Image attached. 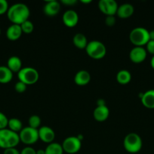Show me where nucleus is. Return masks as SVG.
Returning <instances> with one entry per match:
<instances>
[{
	"label": "nucleus",
	"mask_w": 154,
	"mask_h": 154,
	"mask_svg": "<svg viewBox=\"0 0 154 154\" xmlns=\"http://www.w3.org/2000/svg\"><path fill=\"white\" fill-rule=\"evenodd\" d=\"M116 20L115 16H107L105 18V24L107 26H113L116 24Z\"/></svg>",
	"instance_id": "c756f323"
},
{
	"label": "nucleus",
	"mask_w": 154,
	"mask_h": 154,
	"mask_svg": "<svg viewBox=\"0 0 154 154\" xmlns=\"http://www.w3.org/2000/svg\"><path fill=\"white\" fill-rule=\"evenodd\" d=\"M27 85H26L25 84H24L21 81H18L14 85V90L17 93H23L27 90Z\"/></svg>",
	"instance_id": "cd10ccee"
},
{
	"label": "nucleus",
	"mask_w": 154,
	"mask_h": 154,
	"mask_svg": "<svg viewBox=\"0 0 154 154\" xmlns=\"http://www.w3.org/2000/svg\"><path fill=\"white\" fill-rule=\"evenodd\" d=\"M147 52L143 47H134L129 53V59L134 63H141L146 60Z\"/></svg>",
	"instance_id": "9d476101"
},
{
	"label": "nucleus",
	"mask_w": 154,
	"mask_h": 154,
	"mask_svg": "<svg viewBox=\"0 0 154 154\" xmlns=\"http://www.w3.org/2000/svg\"><path fill=\"white\" fill-rule=\"evenodd\" d=\"M143 142L140 135L135 132L128 133L123 140V147L128 153H137L141 150Z\"/></svg>",
	"instance_id": "7ed1b4c3"
},
{
	"label": "nucleus",
	"mask_w": 154,
	"mask_h": 154,
	"mask_svg": "<svg viewBox=\"0 0 154 154\" xmlns=\"http://www.w3.org/2000/svg\"><path fill=\"white\" fill-rule=\"evenodd\" d=\"M110 116V110L107 105L97 106L94 110L93 117L98 122H104L108 119Z\"/></svg>",
	"instance_id": "2eb2a0df"
},
{
	"label": "nucleus",
	"mask_w": 154,
	"mask_h": 154,
	"mask_svg": "<svg viewBox=\"0 0 154 154\" xmlns=\"http://www.w3.org/2000/svg\"><path fill=\"white\" fill-rule=\"evenodd\" d=\"M18 134L21 141L26 145H31L35 144L39 139L38 129H33L30 126L24 127Z\"/></svg>",
	"instance_id": "0eeeda50"
},
{
	"label": "nucleus",
	"mask_w": 154,
	"mask_h": 154,
	"mask_svg": "<svg viewBox=\"0 0 154 154\" xmlns=\"http://www.w3.org/2000/svg\"><path fill=\"white\" fill-rule=\"evenodd\" d=\"M38 132H39V139L43 142L47 144L54 142L55 138V132L51 127L47 126H40V128L38 129Z\"/></svg>",
	"instance_id": "f8f14e48"
},
{
	"label": "nucleus",
	"mask_w": 154,
	"mask_h": 154,
	"mask_svg": "<svg viewBox=\"0 0 154 154\" xmlns=\"http://www.w3.org/2000/svg\"><path fill=\"white\" fill-rule=\"evenodd\" d=\"M0 35H1V29H0Z\"/></svg>",
	"instance_id": "ea45409f"
},
{
	"label": "nucleus",
	"mask_w": 154,
	"mask_h": 154,
	"mask_svg": "<svg viewBox=\"0 0 154 154\" xmlns=\"http://www.w3.org/2000/svg\"><path fill=\"white\" fill-rule=\"evenodd\" d=\"M116 81L119 84L126 85L131 81V73L125 69L119 71L117 75H116Z\"/></svg>",
	"instance_id": "4be33fe9"
},
{
	"label": "nucleus",
	"mask_w": 154,
	"mask_h": 154,
	"mask_svg": "<svg viewBox=\"0 0 154 154\" xmlns=\"http://www.w3.org/2000/svg\"><path fill=\"white\" fill-rule=\"evenodd\" d=\"M21 142L19 134L12 132L10 129H4L0 130V147L2 149L16 147Z\"/></svg>",
	"instance_id": "f03ea898"
},
{
	"label": "nucleus",
	"mask_w": 154,
	"mask_h": 154,
	"mask_svg": "<svg viewBox=\"0 0 154 154\" xmlns=\"http://www.w3.org/2000/svg\"><path fill=\"white\" fill-rule=\"evenodd\" d=\"M36 154H45V151L43 149H39L36 150Z\"/></svg>",
	"instance_id": "e433bc0d"
},
{
	"label": "nucleus",
	"mask_w": 154,
	"mask_h": 154,
	"mask_svg": "<svg viewBox=\"0 0 154 154\" xmlns=\"http://www.w3.org/2000/svg\"><path fill=\"white\" fill-rule=\"evenodd\" d=\"M8 123V119L6 117L5 114L0 111V130L1 129H7Z\"/></svg>",
	"instance_id": "bb28decb"
},
{
	"label": "nucleus",
	"mask_w": 154,
	"mask_h": 154,
	"mask_svg": "<svg viewBox=\"0 0 154 154\" xmlns=\"http://www.w3.org/2000/svg\"><path fill=\"white\" fill-rule=\"evenodd\" d=\"M13 78V72L5 66H0V84H8Z\"/></svg>",
	"instance_id": "412c9836"
},
{
	"label": "nucleus",
	"mask_w": 154,
	"mask_h": 154,
	"mask_svg": "<svg viewBox=\"0 0 154 154\" xmlns=\"http://www.w3.org/2000/svg\"><path fill=\"white\" fill-rule=\"evenodd\" d=\"M85 52L91 58L94 60H101L107 54V48L104 43L100 41L94 40L88 43Z\"/></svg>",
	"instance_id": "39448f33"
},
{
	"label": "nucleus",
	"mask_w": 154,
	"mask_h": 154,
	"mask_svg": "<svg viewBox=\"0 0 154 154\" xmlns=\"http://www.w3.org/2000/svg\"><path fill=\"white\" fill-rule=\"evenodd\" d=\"M18 78L20 81L26 85H33L36 84L39 78L38 71L33 67H23L18 73Z\"/></svg>",
	"instance_id": "423d86ee"
},
{
	"label": "nucleus",
	"mask_w": 154,
	"mask_h": 154,
	"mask_svg": "<svg viewBox=\"0 0 154 154\" xmlns=\"http://www.w3.org/2000/svg\"><path fill=\"white\" fill-rule=\"evenodd\" d=\"M81 2L82 4H89V3L91 2V0H87V1H84V0H81Z\"/></svg>",
	"instance_id": "58836bf2"
},
{
	"label": "nucleus",
	"mask_w": 154,
	"mask_h": 154,
	"mask_svg": "<svg viewBox=\"0 0 154 154\" xmlns=\"http://www.w3.org/2000/svg\"><path fill=\"white\" fill-rule=\"evenodd\" d=\"M129 40L135 47H143L149 41V31L143 27H136L129 34Z\"/></svg>",
	"instance_id": "20e7f679"
},
{
	"label": "nucleus",
	"mask_w": 154,
	"mask_h": 154,
	"mask_svg": "<svg viewBox=\"0 0 154 154\" xmlns=\"http://www.w3.org/2000/svg\"><path fill=\"white\" fill-rule=\"evenodd\" d=\"M146 52L149 54H152V56L154 55V41L149 40L148 43L146 45Z\"/></svg>",
	"instance_id": "7c9ffc66"
},
{
	"label": "nucleus",
	"mask_w": 154,
	"mask_h": 154,
	"mask_svg": "<svg viewBox=\"0 0 154 154\" xmlns=\"http://www.w3.org/2000/svg\"><path fill=\"white\" fill-rule=\"evenodd\" d=\"M106 105L105 101L104 99H100L99 100H98V102H97V106H104Z\"/></svg>",
	"instance_id": "f704fd0d"
},
{
	"label": "nucleus",
	"mask_w": 154,
	"mask_h": 154,
	"mask_svg": "<svg viewBox=\"0 0 154 154\" xmlns=\"http://www.w3.org/2000/svg\"><path fill=\"white\" fill-rule=\"evenodd\" d=\"M9 8L8 3L6 0H0V15L7 14Z\"/></svg>",
	"instance_id": "c85d7f7f"
},
{
	"label": "nucleus",
	"mask_w": 154,
	"mask_h": 154,
	"mask_svg": "<svg viewBox=\"0 0 154 154\" xmlns=\"http://www.w3.org/2000/svg\"><path fill=\"white\" fill-rule=\"evenodd\" d=\"M63 24L69 28L75 27L79 23V15L75 11L69 9L66 11L62 16Z\"/></svg>",
	"instance_id": "9b49d317"
},
{
	"label": "nucleus",
	"mask_w": 154,
	"mask_h": 154,
	"mask_svg": "<svg viewBox=\"0 0 154 154\" xmlns=\"http://www.w3.org/2000/svg\"><path fill=\"white\" fill-rule=\"evenodd\" d=\"M3 154H21V152L16 147H11V148L5 149Z\"/></svg>",
	"instance_id": "473e14b6"
},
{
	"label": "nucleus",
	"mask_w": 154,
	"mask_h": 154,
	"mask_svg": "<svg viewBox=\"0 0 154 154\" xmlns=\"http://www.w3.org/2000/svg\"><path fill=\"white\" fill-rule=\"evenodd\" d=\"M72 42H73V45H75V48L80 50H85L88 43L86 36L82 33H76L73 36Z\"/></svg>",
	"instance_id": "aec40b11"
},
{
	"label": "nucleus",
	"mask_w": 154,
	"mask_h": 154,
	"mask_svg": "<svg viewBox=\"0 0 154 154\" xmlns=\"http://www.w3.org/2000/svg\"><path fill=\"white\" fill-rule=\"evenodd\" d=\"M21 154H36V150L32 147L27 146L21 150Z\"/></svg>",
	"instance_id": "2f4dec72"
},
{
	"label": "nucleus",
	"mask_w": 154,
	"mask_h": 154,
	"mask_svg": "<svg viewBox=\"0 0 154 154\" xmlns=\"http://www.w3.org/2000/svg\"><path fill=\"white\" fill-rule=\"evenodd\" d=\"M142 105L149 109H154V90H149L143 93L141 98Z\"/></svg>",
	"instance_id": "a211bd4d"
},
{
	"label": "nucleus",
	"mask_w": 154,
	"mask_h": 154,
	"mask_svg": "<svg viewBox=\"0 0 154 154\" xmlns=\"http://www.w3.org/2000/svg\"><path fill=\"white\" fill-rule=\"evenodd\" d=\"M61 145L63 152L68 154H75L81 149L82 141L77 136H69L63 140Z\"/></svg>",
	"instance_id": "6e6552de"
},
{
	"label": "nucleus",
	"mask_w": 154,
	"mask_h": 154,
	"mask_svg": "<svg viewBox=\"0 0 154 154\" xmlns=\"http://www.w3.org/2000/svg\"><path fill=\"white\" fill-rule=\"evenodd\" d=\"M22 29L20 25L11 24L6 30V37L10 41H17L22 35Z\"/></svg>",
	"instance_id": "dca6fc26"
},
{
	"label": "nucleus",
	"mask_w": 154,
	"mask_h": 154,
	"mask_svg": "<svg viewBox=\"0 0 154 154\" xmlns=\"http://www.w3.org/2000/svg\"><path fill=\"white\" fill-rule=\"evenodd\" d=\"M23 123L18 118H11L8 119V129H10L12 132L18 133L21 132L23 129Z\"/></svg>",
	"instance_id": "b1692460"
},
{
	"label": "nucleus",
	"mask_w": 154,
	"mask_h": 154,
	"mask_svg": "<svg viewBox=\"0 0 154 154\" xmlns=\"http://www.w3.org/2000/svg\"><path fill=\"white\" fill-rule=\"evenodd\" d=\"M134 6L129 3H124L118 7L116 15L121 19H127L134 14Z\"/></svg>",
	"instance_id": "4468645a"
},
{
	"label": "nucleus",
	"mask_w": 154,
	"mask_h": 154,
	"mask_svg": "<svg viewBox=\"0 0 154 154\" xmlns=\"http://www.w3.org/2000/svg\"><path fill=\"white\" fill-rule=\"evenodd\" d=\"M149 40L154 41V29L149 31Z\"/></svg>",
	"instance_id": "c9c22d12"
},
{
	"label": "nucleus",
	"mask_w": 154,
	"mask_h": 154,
	"mask_svg": "<svg viewBox=\"0 0 154 154\" xmlns=\"http://www.w3.org/2000/svg\"><path fill=\"white\" fill-rule=\"evenodd\" d=\"M119 5L115 0H100L98 8L106 16H115Z\"/></svg>",
	"instance_id": "1a4fd4ad"
},
{
	"label": "nucleus",
	"mask_w": 154,
	"mask_h": 154,
	"mask_svg": "<svg viewBox=\"0 0 154 154\" xmlns=\"http://www.w3.org/2000/svg\"><path fill=\"white\" fill-rule=\"evenodd\" d=\"M45 154H63V150L62 145L59 143L52 142L47 145L45 149Z\"/></svg>",
	"instance_id": "5701e85b"
},
{
	"label": "nucleus",
	"mask_w": 154,
	"mask_h": 154,
	"mask_svg": "<svg viewBox=\"0 0 154 154\" xmlns=\"http://www.w3.org/2000/svg\"><path fill=\"white\" fill-rule=\"evenodd\" d=\"M41 120H41L39 116L32 115L31 117L29 118V120H28L29 126H30V127L33 128V129H39L41 126V122H42Z\"/></svg>",
	"instance_id": "393cba45"
},
{
	"label": "nucleus",
	"mask_w": 154,
	"mask_h": 154,
	"mask_svg": "<svg viewBox=\"0 0 154 154\" xmlns=\"http://www.w3.org/2000/svg\"><path fill=\"white\" fill-rule=\"evenodd\" d=\"M20 26H21L23 33H25V34H30L31 32H33V29H34V25L30 20H26Z\"/></svg>",
	"instance_id": "a878e982"
},
{
	"label": "nucleus",
	"mask_w": 154,
	"mask_h": 154,
	"mask_svg": "<svg viewBox=\"0 0 154 154\" xmlns=\"http://www.w3.org/2000/svg\"><path fill=\"white\" fill-rule=\"evenodd\" d=\"M91 81V75L88 71L80 70L74 77V82L78 86H85L89 84Z\"/></svg>",
	"instance_id": "f3484780"
},
{
	"label": "nucleus",
	"mask_w": 154,
	"mask_h": 154,
	"mask_svg": "<svg viewBox=\"0 0 154 154\" xmlns=\"http://www.w3.org/2000/svg\"><path fill=\"white\" fill-rule=\"evenodd\" d=\"M150 66H151V67H152V69H154V55L152 56V58H151V60H150Z\"/></svg>",
	"instance_id": "4c0bfd02"
},
{
	"label": "nucleus",
	"mask_w": 154,
	"mask_h": 154,
	"mask_svg": "<svg viewBox=\"0 0 154 154\" xmlns=\"http://www.w3.org/2000/svg\"><path fill=\"white\" fill-rule=\"evenodd\" d=\"M60 11V3L56 0H51L45 2L43 8V11L48 17H54L57 15Z\"/></svg>",
	"instance_id": "ddd939ff"
},
{
	"label": "nucleus",
	"mask_w": 154,
	"mask_h": 154,
	"mask_svg": "<svg viewBox=\"0 0 154 154\" xmlns=\"http://www.w3.org/2000/svg\"><path fill=\"white\" fill-rule=\"evenodd\" d=\"M7 66L13 73H18L22 69V61L17 56L9 57L7 61Z\"/></svg>",
	"instance_id": "6ab92c4d"
},
{
	"label": "nucleus",
	"mask_w": 154,
	"mask_h": 154,
	"mask_svg": "<svg viewBox=\"0 0 154 154\" xmlns=\"http://www.w3.org/2000/svg\"><path fill=\"white\" fill-rule=\"evenodd\" d=\"M30 11L28 6L24 3H15L9 6L7 11L8 19L12 24L21 25L26 20H29Z\"/></svg>",
	"instance_id": "f257e3e1"
},
{
	"label": "nucleus",
	"mask_w": 154,
	"mask_h": 154,
	"mask_svg": "<svg viewBox=\"0 0 154 154\" xmlns=\"http://www.w3.org/2000/svg\"><path fill=\"white\" fill-rule=\"evenodd\" d=\"M60 3L66 6H72L77 3L76 0H62L60 1Z\"/></svg>",
	"instance_id": "72a5a7b5"
}]
</instances>
